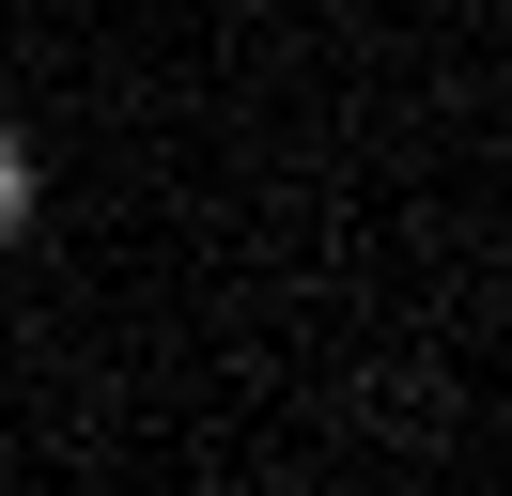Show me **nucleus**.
Returning a JSON list of instances; mask_svg holds the SVG:
<instances>
[{
	"mask_svg": "<svg viewBox=\"0 0 512 496\" xmlns=\"http://www.w3.org/2000/svg\"><path fill=\"white\" fill-rule=\"evenodd\" d=\"M16 217H32V140L0 124V233H16Z\"/></svg>",
	"mask_w": 512,
	"mask_h": 496,
	"instance_id": "f257e3e1",
	"label": "nucleus"
}]
</instances>
